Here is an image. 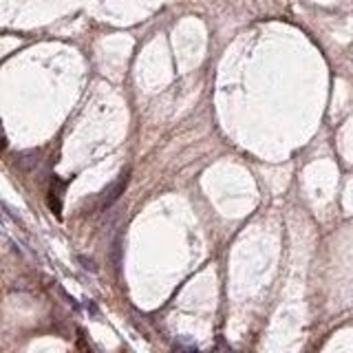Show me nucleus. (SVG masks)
I'll use <instances>...</instances> for the list:
<instances>
[{"mask_svg":"<svg viewBox=\"0 0 353 353\" xmlns=\"http://www.w3.org/2000/svg\"><path fill=\"white\" fill-rule=\"evenodd\" d=\"M80 263H84V267H86V269H91V271H95V265H93V263H91V260H86V258H82V256H80Z\"/></svg>","mask_w":353,"mask_h":353,"instance_id":"nucleus-4","label":"nucleus"},{"mask_svg":"<svg viewBox=\"0 0 353 353\" xmlns=\"http://www.w3.org/2000/svg\"><path fill=\"white\" fill-rule=\"evenodd\" d=\"M7 148V135H5V128H3V121H0V153Z\"/></svg>","mask_w":353,"mask_h":353,"instance_id":"nucleus-3","label":"nucleus"},{"mask_svg":"<svg viewBox=\"0 0 353 353\" xmlns=\"http://www.w3.org/2000/svg\"><path fill=\"white\" fill-rule=\"evenodd\" d=\"M64 188H66V181H62V179H57V177L51 179V188H49V207H51V212H53L57 219L62 217V192H64Z\"/></svg>","mask_w":353,"mask_h":353,"instance_id":"nucleus-2","label":"nucleus"},{"mask_svg":"<svg viewBox=\"0 0 353 353\" xmlns=\"http://www.w3.org/2000/svg\"><path fill=\"white\" fill-rule=\"evenodd\" d=\"M128 181H130V170L126 168L124 172L117 177V181H113L111 186H108L106 190L102 192V203H100V207L102 210H106V207H111L115 201L119 199L121 194H124V190H126V186H128Z\"/></svg>","mask_w":353,"mask_h":353,"instance_id":"nucleus-1","label":"nucleus"}]
</instances>
